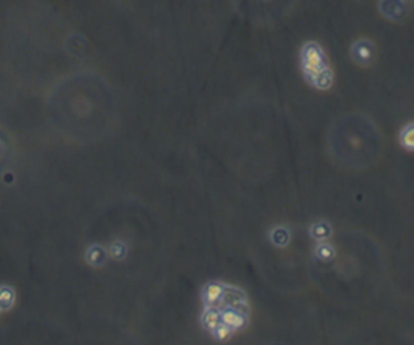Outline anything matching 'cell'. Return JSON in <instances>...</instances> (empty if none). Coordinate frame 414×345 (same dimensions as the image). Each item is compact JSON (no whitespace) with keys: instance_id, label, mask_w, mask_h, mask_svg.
Returning a JSON list of instances; mask_svg holds the SVG:
<instances>
[{"instance_id":"1","label":"cell","mask_w":414,"mask_h":345,"mask_svg":"<svg viewBox=\"0 0 414 345\" xmlns=\"http://www.w3.org/2000/svg\"><path fill=\"white\" fill-rule=\"evenodd\" d=\"M327 148L332 159L349 171H364L377 166L385 153L380 128L359 112L338 117L327 133Z\"/></svg>"},{"instance_id":"2","label":"cell","mask_w":414,"mask_h":345,"mask_svg":"<svg viewBox=\"0 0 414 345\" xmlns=\"http://www.w3.org/2000/svg\"><path fill=\"white\" fill-rule=\"evenodd\" d=\"M296 0H236L243 15L256 24H275L287 18Z\"/></svg>"}]
</instances>
